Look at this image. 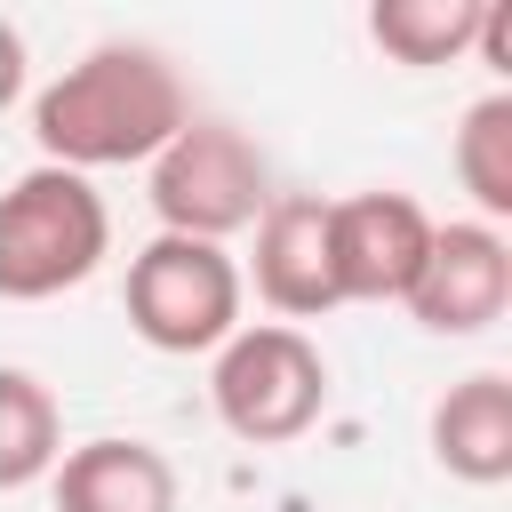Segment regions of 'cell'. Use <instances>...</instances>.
I'll return each mask as SVG.
<instances>
[{
	"label": "cell",
	"instance_id": "1",
	"mask_svg": "<svg viewBox=\"0 0 512 512\" xmlns=\"http://www.w3.org/2000/svg\"><path fill=\"white\" fill-rule=\"evenodd\" d=\"M184 120H192V88L152 40H96L32 96V136L48 168H72V176L152 160Z\"/></svg>",
	"mask_w": 512,
	"mask_h": 512
},
{
	"label": "cell",
	"instance_id": "9",
	"mask_svg": "<svg viewBox=\"0 0 512 512\" xmlns=\"http://www.w3.org/2000/svg\"><path fill=\"white\" fill-rule=\"evenodd\" d=\"M56 512H176V464L152 440H80L56 464Z\"/></svg>",
	"mask_w": 512,
	"mask_h": 512
},
{
	"label": "cell",
	"instance_id": "3",
	"mask_svg": "<svg viewBox=\"0 0 512 512\" xmlns=\"http://www.w3.org/2000/svg\"><path fill=\"white\" fill-rule=\"evenodd\" d=\"M216 416L232 440H256V448H280L296 432L320 424L328 408V360L304 328L288 320H264V328H232L224 352H216Z\"/></svg>",
	"mask_w": 512,
	"mask_h": 512
},
{
	"label": "cell",
	"instance_id": "13",
	"mask_svg": "<svg viewBox=\"0 0 512 512\" xmlns=\"http://www.w3.org/2000/svg\"><path fill=\"white\" fill-rule=\"evenodd\" d=\"M456 176L488 216H512V96H480L456 128Z\"/></svg>",
	"mask_w": 512,
	"mask_h": 512
},
{
	"label": "cell",
	"instance_id": "14",
	"mask_svg": "<svg viewBox=\"0 0 512 512\" xmlns=\"http://www.w3.org/2000/svg\"><path fill=\"white\" fill-rule=\"evenodd\" d=\"M472 48H480V64H488V72H512V8H504V0H488V8H480Z\"/></svg>",
	"mask_w": 512,
	"mask_h": 512
},
{
	"label": "cell",
	"instance_id": "10",
	"mask_svg": "<svg viewBox=\"0 0 512 512\" xmlns=\"http://www.w3.org/2000/svg\"><path fill=\"white\" fill-rule=\"evenodd\" d=\"M432 456H440V472H456L472 488H488V480L512 472V384L496 368H480V376H464V384L440 392V408H432Z\"/></svg>",
	"mask_w": 512,
	"mask_h": 512
},
{
	"label": "cell",
	"instance_id": "2",
	"mask_svg": "<svg viewBox=\"0 0 512 512\" xmlns=\"http://www.w3.org/2000/svg\"><path fill=\"white\" fill-rule=\"evenodd\" d=\"M112 248V216L88 176L72 168H24L0 200V296L32 304L56 288H80Z\"/></svg>",
	"mask_w": 512,
	"mask_h": 512
},
{
	"label": "cell",
	"instance_id": "8",
	"mask_svg": "<svg viewBox=\"0 0 512 512\" xmlns=\"http://www.w3.org/2000/svg\"><path fill=\"white\" fill-rule=\"evenodd\" d=\"M256 296L272 312H288V320H312V312L344 304L336 248H328V200L272 192V208L256 216Z\"/></svg>",
	"mask_w": 512,
	"mask_h": 512
},
{
	"label": "cell",
	"instance_id": "6",
	"mask_svg": "<svg viewBox=\"0 0 512 512\" xmlns=\"http://www.w3.org/2000/svg\"><path fill=\"white\" fill-rule=\"evenodd\" d=\"M432 336H480L512 304V248L488 224H432V248L400 296Z\"/></svg>",
	"mask_w": 512,
	"mask_h": 512
},
{
	"label": "cell",
	"instance_id": "11",
	"mask_svg": "<svg viewBox=\"0 0 512 512\" xmlns=\"http://www.w3.org/2000/svg\"><path fill=\"white\" fill-rule=\"evenodd\" d=\"M64 416H56V392L32 376V368H0V488H32L64 448Z\"/></svg>",
	"mask_w": 512,
	"mask_h": 512
},
{
	"label": "cell",
	"instance_id": "5",
	"mask_svg": "<svg viewBox=\"0 0 512 512\" xmlns=\"http://www.w3.org/2000/svg\"><path fill=\"white\" fill-rule=\"evenodd\" d=\"M120 304H128V328L152 352H208L240 328V264L216 240L160 232L128 256Z\"/></svg>",
	"mask_w": 512,
	"mask_h": 512
},
{
	"label": "cell",
	"instance_id": "4",
	"mask_svg": "<svg viewBox=\"0 0 512 512\" xmlns=\"http://www.w3.org/2000/svg\"><path fill=\"white\" fill-rule=\"evenodd\" d=\"M152 208L168 232L224 248V232H240L272 208V160L232 120H184L152 152Z\"/></svg>",
	"mask_w": 512,
	"mask_h": 512
},
{
	"label": "cell",
	"instance_id": "12",
	"mask_svg": "<svg viewBox=\"0 0 512 512\" xmlns=\"http://www.w3.org/2000/svg\"><path fill=\"white\" fill-rule=\"evenodd\" d=\"M480 8L488 0H384L376 16H368V40L392 56V64H448L456 48H472V32H480Z\"/></svg>",
	"mask_w": 512,
	"mask_h": 512
},
{
	"label": "cell",
	"instance_id": "7",
	"mask_svg": "<svg viewBox=\"0 0 512 512\" xmlns=\"http://www.w3.org/2000/svg\"><path fill=\"white\" fill-rule=\"evenodd\" d=\"M328 248H336V288L360 304H384V296H408L432 248V216L408 192H352V200H328Z\"/></svg>",
	"mask_w": 512,
	"mask_h": 512
}]
</instances>
